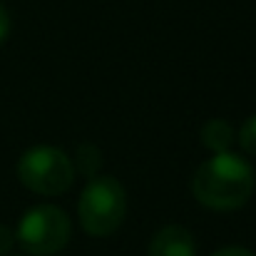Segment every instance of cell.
I'll return each instance as SVG.
<instances>
[{
  "label": "cell",
  "instance_id": "1",
  "mask_svg": "<svg viewBox=\"0 0 256 256\" xmlns=\"http://www.w3.org/2000/svg\"><path fill=\"white\" fill-rule=\"evenodd\" d=\"M256 186L254 167L229 152H216L214 157H209L206 162L199 164V170L192 176V194L194 199L214 212H232V209H242Z\"/></svg>",
  "mask_w": 256,
  "mask_h": 256
},
{
  "label": "cell",
  "instance_id": "2",
  "mask_svg": "<svg viewBox=\"0 0 256 256\" xmlns=\"http://www.w3.org/2000/svg\"><path fill=\"white\" fill-rule=\"evenodd\" d=\"M80 224L90 236L104 239L114 234L127 216V192L114 176H92L78 204Z\"/></svg>",
  "mask_w": 256,
  "mask_h": 256
},
{
  "label": "cell",
  "instance_id": "3",
  "mask_svg": "<svg viewBox=\"0 0 256 256\" xmlns=\"http://www.w3.org/2000/svg\"><path fill=\"white\" fill-rule=\"evenodd\" d=\"M18 179L25 189L40 196H60L75 182V167L65 150L52 144H38L20 154Z\"/></svg>",
  "mask_w": 256,
  "mask_h": 256
},
{
  "label": "cell",
  "instance_id": "4",
  "mask_svg": "<svg viewBox=\"0 0 256 256\" xmlns=\"http://www.w3.org/2000/svg\"><path fill=\"white\" fill-rule=\"evenodd\" d=\"M15 242L30 256L60 254L70 242V216L52 204L30 206L15 229Z\"/></svg>",
  "mask_w": 256,
  "mask_h": 256
},
{
  "label": "cell",
  "instance_id": "5",
  "mask_svg": "<svg viewBox=\"0 0 256 256\" xmlns=\"http://www.w3.org/2000/svg\"><path fill=\"white\" fill-rule=\"evenodd\" d=\"M147 256H196V242L189 229L179 224H167L150 242Z\"/></svg>",
  "mask_w": 256,
  "mask_h": 256
},
{
  "label": "cell",
  "instance_id": "6",
  "mask_svg": "<svg viewBox=\"0 0 256 256\" xmlns=\"http://www.w3.org/2000/svg\"><path fill=\"white\" fill-rule=\"evenodd\" d=\"M199 137H202V144L209 150V152H229L232 150V144H234V140H236V132H234V127L226 122V120H209L204 127H202V132H199Z\"/></svg>",
  "mask_w": 256,
  "mask_h": 256
},
{
  "label": "cell",
  "instance_id": "7",
  "mask_svg": "<svg viewBox=\"0 0 256 256\" xmlns=\"http://www.w3.org/2000/svg\"><path fill=\"white\" fill-rule=\"evenodd\" d=\"M72 167H75V174H82V176H87V179L97 176L100 170H102V152H100V147L92 144V142L80 144L78 152H75V162H72Z\"/></svg>",
  "mask_w": 256,
  "mask_h": 256
},
{
  "label": "cell",
  "instance_id": "8",
  "mask_svg": "<svg viewBox=\"0 0 256 256\" xmlns=\"http://www.w3.org/2000/svg\"><path fill=\"white\" fill-rule=\"evenodd\" d=\"M239 144L246 154L256 157V114L249 117L244 124H242V132H239Z\"/></svg>",
  "mask_w": 256,
  "mask_h": 256
},
{
  "label": "cell",
  "instance_id": "9",
  "mask_svg": "<svg viewBox=\"0 0 256 256\" xmlns=\"http://www.w3.org/2000/svg\"><path fill=\"white\" fill-rule=\"evenodd\" d=\"M12 246H15V232L0 224V256H8L12 252Z\"/></svg>",
  "mask_w": 256,
  "mask_h": 256
},
{
  "label": "cell",
  "instance_id": "10",
  "mask_svg": "<svg viewBox=\"0 0 256 256\" xmlns=\"http://www.w3.org/2000/svg\"><path fill=\"white\" fill-rule=\"evenodd\" d=\"M8 35H10V12H8V8L0 2V42H5Z\"/></svg>",
  "mask_w": 256,
  "mask_h": 256
},
{
  "label": "cell",
  "instance_id": "11",
  "mask_svg": "<svg viewBox=\"0 0 256 256\" xmlns=\"http://www.w3.org/2000/svg\"><path fill=\"white\" fill-rule=\"evenodd\" d=\"M212 256H256V254L249 252V249H244V246H224V249L214 252Z\"/></svg>",
  "mask_w": 256,
  "mask_h": 256
}]
</instances>
